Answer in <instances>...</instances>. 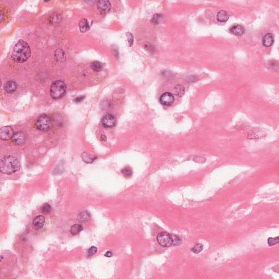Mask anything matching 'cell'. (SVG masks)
<instances>
[{"label":"cell","instance_id":"cell-1","mask_svg":"<svg viewBox=\"0 0 279 279\" xmlns=\"http://www.w3.org/2000/svg\"><path fill=\"white\" fill-rule=\"evenodd\" d=\"M31 55V50L28 43L20 40L13 48L11 58L15 62L23 63L30 58Z\"/></svg>","mask_w":279,"mask_h":279},{"label":"cell","instance_id":"cell-2","mask_svg":"<svg viewBox=\"0 0 279 279\" xmlns=\"http://www.w3.org/2000/svg\"><path fill=\"white\" fill-rule=\"evenodd\" d=\"M20 162L16 157L8 155L3 157L1 159L0 170L4 174H13L20 169Z\"/></svg>","mask_w":279,"mask_h":279},{"label":"cell","instance_id":"cell-3","mask_svg":"<svg viewBox=\"0 0 279 279\" xmlns=\"http://www.w3.org/2000/svg\"><path fill=\"white\" fill-rule=\"evenodd\" d=\"M66 85L62 81H56L53 82L50 87V95L54 99L62 98L66 92Z\"/></svg>","mask_w":279,"mask_h":279},{"label":"cell","instance_id":"cell-4","mask_svg":"<svg viewBox=\"0 0 279 279\" xmlns=\"http://www.w3.org/2000/svg\"><path fill=\"white\" fill-rule=\"evenodd\" d=\"M36 126L42 131H47L51 127V121L49 117L45 114L40 115L36 121Z\"/></svg>","mask_w":279,"mask_h":279},{"label":"cell","instance_id":"cell-5","mask_svg":"<svg viewBox=\"0 0 279 279\" xmlns=\"http://www.w3.org/2000/svg\"><path fill=\"white\" fill-rule=\"evenodd\" d=\"M157 241L162 247H171L173 244V236L167 232H160L158 234Z\"/></svg>","mask_w":279,"mask_h":279},{"label":"cell","instance_id":"cell-6","mask_svg":"<svg viewBox=\"0 0 279 279\" xmlns=\"http://www.w3.org/2000/svg\"><path fill=\"white\" fill-rule=\"evenodd\" d=\"M97 7L98 11L102 15H106L110 12L111 9V4L110 1L102 0L98 1Z\"/></svg>","mask_w":279,"mask_h":279},{"label":"cell","instance_id":"cell-7","mask_svg":"<svg viewBox=\"0 0 279 279\" xmlns=\"http://www.w3.org/2000/svg\"><path fill=\"white\" fill-rule=\"evenodd\" d=\"M14 134V130L9 126L3 127L0 129V138L3 140L12 139Z\"/></svg>","mask_w":279,"mask_h":279},{"label":"cell","instance_id":"cell-8","mask_svg":"<svg viewBox=\"0 0 279 279\" xmlns=\"http://www.w3.org/2000/svg\"><path fill=\"white\" fill-rule=\"evenodd\" d=\"M160 102L165 106H169L173 103L174 97L172 93L169 92H165L163 93L160 97Z\"/></svg>","mask_w":279,"mask_h":279},{"label":"cell","instance_id":"cell-9","mask_svg":"<svg viewBox=\"0 0 279 279\" xmlns=\"http://www.w3.org/2000/svg\"><path fill=\"white\" fill-rule=\"evenodd\" d=\"M102 124L105 128H112L116 124V120L115 116L111 114H107L102 117Z\"/></svg>","mask_w":279,"mask_h":279},{"label":"cell","instance_id":"cell-10","mask_svg":"<svg viewBox=\"0 0 279 279\" xmlns=\"http://www.w3.org/2000/svg\"><path fill=\"white\" fill-rule=\"evenodd\" d=\"M26 139V135L22 131L15 132L12 139L13 142L17 145H22L25 142Z\"/></svg>","mask_w":279,"mask_h":279},{"label":"cell","instance_id":"cell-11","mask_svg":"<svg viewBox=\"0 0 279 279\" xmlns=\"http://www.w3.org/2000/svg\"><path fill=\"white\" fill-rule=\"evenodd\" d=\"M45 217L41 215H38L37 217H35L34 218V219L33 220V224L35 228L39 229L42 228L45 224Z\"/></svg>","mask_w":279,"mask_h":279},{"label":"cell","instance_id":"cell-12","mask_svg":"<svg viewBox=\"0 0 279 279\" xmlns=\"http://www.w3.org/2000/svg\"><path fill=\"white\" fill-rule=\"evenodd\" d=\"M274 42V35L272 33H268L264 35L262 40V43L264 46L269 47L273 44Z\"/></svg>","mask_w":279,"mask_h":279},{"label":"cell","instance_id":"cell-13","mask_svg":"<svg viewBox=\"0 0 279 279\" xmlns=\"http://www.w3.org/2000/svg\"><path fill=\"white\" fill-rule=\"evenodd\" d=\"M17 88V85L13 81H9L6 83L4 86V89L8 93H12L15 92Z\"/></svg>","mask_w":279,"mask_h":279},{"label":"cell","instance_id":"cell-14","mask_svg":"<svg viewBox=\"0 0 279 279\" xmlns=\"http://www.w3.org/2000/svg\"><path fill=\"white\" fill-rule=\"evenodd\" d=\"M229 30L232 34L237 35V36L242 35H244V33H245V28L241 25H234L230 28Z\"/></svg>","mask_w":279,"mask_h":279},{"label":"cell","instance_id":"cell-15","mask_svg":"<svg viewBox=\"0 0 279 279\" xmlns=\"http://www.w3.org/2000/svg\"><path fill=\"white\" fill-rule=\"evenodd\" d=\"M229 13L225 10H220L217 14V20L220 23L226 22L227 21L229 20Z\"/></svg>","mask_w":279,"mask_h":279},{"label":"cell","instance_id":"cell-16","mask_svg":"<svg viewBox=\"0 0 279 279\" xmlns=\"http://www.w3.org/2000/svg\"><path fill=\"white\" fill-rule=\"evenodd\" d=\"M79 26L80 31L82 33L87 32L90 28L89 23L88 22V20L86 19H82L80 20Z\"/></svg>","mask_w":279,"mask_h":279},{"label":"cell","instance_id":"cell-17","mask_svg":"<svg viewBox=\"0 0 279 279\" xmlns=\"http://www.w3.org/2000/svg\"><path fill=\"white\" fill-rule=\"evenodd\" d=\"M90 218V213L86 210L80 212L78 214V220L81 222H87L89 220Z\"/></svg>","mask_w":279,"mask_h":279},{"label":"cell","instance_id":"cell-18","mask_svg":"<svg viewBox=\"0 0 279 279\" xmlns=\"http://www.w3.org/2000/svg\"><path fill=\"white\" fill-rule=\"evenodd\" d=\"M81 158L84 162L88 163V164L93 162L95 159H96V157H93L92 155L86 152L82 153L81 155Z\"/></svg>","mask_w":279,"mask_h":279},{"label":"cell","instance_id":"cell-19","mask_svg":"<svg viewBox=\"0 0 279 279\" xmlns=\"http://www.w3.org/2000/svg\"><path fill=\"white\" fill-rule=\"evenodd\" d=\"M82 226L80 224H74L70 228V233L73 235L75 236L76 234H79L81 231H82Z\"/></svg>","mask_w":279,"mask_h":279},{"label":"cell","instance_id":"cell-20","mask_svg":"<svg viewBox=\"0 0 279 279\" xmlns=\"http://www.w3.org/2000/svg\"><path fill=\"white\" fill-rule=\"evenodd\" d=\"M91 68L93 71L98 72L101 71L102 69V65L98 61H95L91 64Z\"/></svg>","mask_w":279,"mask_h":279},{"label":"cell","instance_id":"cell-21","mask_svg":"<svg viewBox=\"0 0 279 279\" xmlns=\"http://www.w3.org/2000/svg\"><path fill=\"white\" fill-rule=\"evenodd\" d=\"M174 91L178 97H181L184 93V88L181 85H177L174 88Z\"/></svg>","mask_w":279,"mask_h":279},{"label":"cell","instance_id":"cell-22","mask_svg":"<svg viewBox=\"0 0 279 279\" xmlns=\"http://www.w3.org/2000/svg\"><path fill=\"white\" fill-rule=\"evenodd\" d=\"M203 249V245L199 243V244H196L194 247L192 248L191 250L195 254H199L200 252L202 251Z\"/></svg>","mask_w":279,"mask_h":279},{"label":"cell","instance_id":"cell-23","mask_svg":"<svg viewBox=\"0 0 279 279\" xmlns=\"http://www.w3.org/2000/svg\"><path fill=\"white\" fill-rule=\"evenodd\" d=\"M51 209H52V208H51V207L50 204H48V203H45V204L43 206L42 208H41V210H42V212L43 213L47 214V213H49L51 211Z\"/></svg>","mask_w":279,"mask_h":279},{"label":"cell","instance_id":"cell-24","mask_svg":"<svg viewBox=\"0 0 279 279\" xmlns=\"http://www.w3.org/2000/svg\"><path fill=\"white\" fill-rule=\"evenodd\" d=\"M279 242V237L275 238H269L268 239V244L270 247H272Z\"/></svg>","mask_w":279,"mask_h":279},{"label":"cell","instance_id":"cell-25","mask_svg":"<svg viewBox=\"0 0 279 279\" xmlns=\"http://www.w3.org/2000/svg\"><path fill=\"white\" fill-rule=\"evenodd\" d=\"M122 173L124 174L125 177H129L132 175V171L129 167H125L122 169Z\"/></svg>","mask_w":279,"mask_h":279},{"label":"cell","instance_id":"cell-26","mask_svg":"<svg viewBox=\"0 0 279 279\" xmlns=\"http://www.w3.org/2000/svg\"><path fill=\"white\" fill-rule=\"evenodd\" d=\"M97 247H91L88 251V256H92L93 255L95 254L97 252Z\"/></svg>","mask_w":279,"mask_h":279},{"label":"cell","instance_id":"cell-27","mask_svg":"<svg viewBox=\"0 0 279 279\" xmlns=\"http://www.w3.org/2000/svg\"><path fill=\"white\" fill-rule=\"evenodd\" d=\"M126 35L127 36L128 41L130 46H132L133 44V37L132 33L129 32H128L126 33Z\"/></svg>","mask_w":279,"mask_h":279},{"label":"cell","instance_id":"cell-28","mask_svg":"<svg viewBox=\"0 0 279 279\" xmlns=\"http://www.w3.org/2000/svg\"><path fill=\"white\" fill-rule=\"evenodd\" d=\"M162 16L159 14H155L152 18V23L157 24L159 23L160 20L161 19Z\"/></svg>","mask_w":279,"mask_h":279},{"label":"cell","instance_id":"cell-29","mask_svg":"<svg viewBox=\"0 0 279 279\" xmlns=\"http://www.w3.org/2000/svg\"><path fill=\"white\" fill-rule=\"evenodd\" d=\"M84 98H85V97H84V96H80L79 97L76 98L74 100V102H81L82 100H83Z\"/></svg>","mask_w":279,"mask_h":279},{"label":"cell","instance_id":"cell-30","mask_svg":"<svg viewBox=\"0 0 279 279\" xmlns=\"http://www.w3.org/2000/svg\"><path fill=\"white\" fill-rule=\"evenodd\" d=\"M105 256L107 257H111L112 256V253L111 251H108L106 252L105 254Z\"/></svg>","mask_w":279,"mask_h":279},{"label":"cell","instance_id":"cell-31","mask_svg":"<svg viewBox=\"0 0 279 279\" xmlns=\"http://www.w3.org/2000/svg\"><path fill=\"white\" fill-rule=\"evenodd\" d=\"M101 139L103 140V141H105L106 139V136L105 135H102V137H101Z\"/></svg>","mask_w":279,"mask_h":279},{"label":"cell","instance_id":"cell-32","mask_svg":"<svg viewBox=\"0 0 279 279\" xmlns=\"http://www.w3.org/2000/svg\"><path fill=\"white\" fill-rule=\"evenodd\" d=\"M3 18V13L1 12V21H2Z\"/></svg>","mask_w":279,"mask_h":279}]
</instances>
